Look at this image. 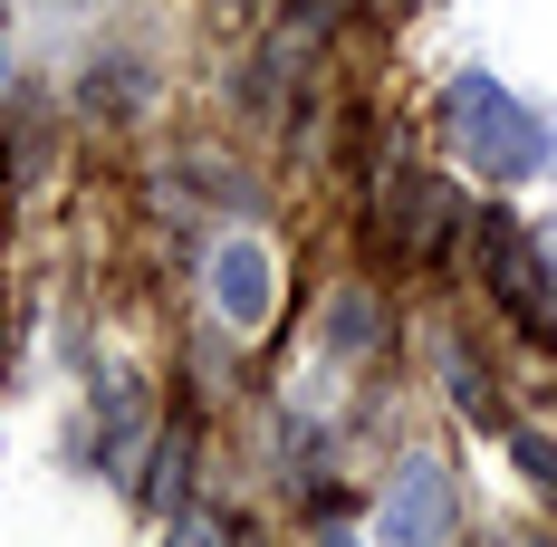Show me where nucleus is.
Listing matches in <instances>:
<instances>
[{
    "mask_svg": "<svg viewBox=\"0 0 557 547\" xmlns=\"http://www.w3.org/2000/svg\"><path fill=\"white\" fill-rule=\"evenodd\" d=\"M443 125H451V145H461V164L491 173V183H529V173H548V154H557L548 115H529V107L500 87V77H491V67L451 77Z\"/></svg>",
    "mask_w": 557,
    "mask_h": 547,
    "instance_id": "f257e3e1",
    "label": "nucleus"
},
{
    "mask_svg": "<svg viewBox=\"0 0 557 547\" xmlns=\"http://www.w3.org/2000/svg\"><path fill=\"white\" fill-rule=\"evenodd\" d=\"M481 270H491V298H500L519 327L548 318V260L529 250V231H519L509 212H481Z\"/></svg>",
    "mask_w": 557,
    "mask_h": 547,
    "instance_id": "f03ea898",
    "label": "nucleus"
},
{
    "mask_svg": "<svg viewBox=\"0 0 557 547\" xmlns=\"http://www.w3.org/2000/svg\"><path fill=\"white\" fill-rule=\"evenodd\" d=\"M375 529H385V538H451V529H461V481H451L443 461H404L385 481Z\"/></svg>",
    "mask_w": 557,
    "mask_h": 547,
    "instance_id": "7ed1b4c3",
    "label": "nucleus"
},
{
    "mask_svg": "<svg viewBox=\"0 0 557 547\" xmlns=\"http://www.w3.org/2000/svg\"><path fill=\"white\" fill-rule=\"evenodd\" d=\"M212 308H222V327H231V336H260V327H270V308H278V270H270V250H260L250 231L212 250Z\"/></svg>",
    "mask_w": 557,
    "mask_h": 547,
    "instance_id": "20e7f679",
    "label": "nucleus"
},
{
    "mask_svg": "<svg viewBox=\"0 0 557 547\" xmlns=\"http://www.w3.org/2000/svg\"><path fill=\"white\" fill-rule=\"evenodd\" d=\"M97 403H107V423H97V461L125 471V451H135V433H145V394H135L125 365H97Z\"/></svg>",
    "mask_w": 557,
    "mask_h": 547,
    "instance_id": "39448f33",
    "label": "nucleus"
},
{
    "mask_svg": "<svg viewBox=\"0 0 557 547\" xmlns=\"http://www.w3.org/2000/svg\"><path fill=\"white\" fill-rule=\"evenodd\" d=\"M375 336H385L375 288H336V298H327V346L346 356V365H366V356H375Z\"/></svg>",
    "mask_w": 557,
    "mask_h": 547,
    "instance_id": "423d86ee",
    "label": "nucleus"
},
{
    "mask_svg": "<svg viewBox=\"0 0 557 547\" xmlns=\"http://www.w3.org/2000/svg\"><path fill=\"white\" fill-rule=\"evenodd\" d=\"M451 212H461V202H451L443 183H404V192H394V240H404V250H433V231H443Z\"/></svg>",
    "mask_w": 557,
    "mask_h": 547,
    "instance_id": "0eeeda50",
    "label": "nucleus"
},
{
    "mask_svg": "<svg viewBox=\"0 0 557 547\" xmlns=\"http://www.w3.org/2000/svg\"><path fill=\"white\" fill-rule=\"evenodd\" d=\"M145 499H154V509H183V433H164L154 471H145Z\"/></svg>",
    "mask_w": 557,
    "mask_h": 547,
    "instance_id": "6e6552de",
    "label": "nucleus"
},
{
    "mask_svg": "<svg viewBox=\"0 0 557 547\" xmlns=\"http://www.w3.org/2000/svg\"><path fill=\"white\" fill-rule=\"evenodd\" d=\"M509 451H519V471H529V481H539V490L557 499V442H548V433H519Z\"/></svg>",
    "mask_w": 557,
    "mask_h": 547,
    "instance_id": "1a4fd4ad",
    "label": "nucleus"
},
{
    "mask_svg": "<svg viewBox=\"0 0 557 547\" xmlns=\"http://www.w3.org/2000/svg\"><path fill=\"white\" fill-rule=\"evenodd\" d=\"M451 394H461V403H471V413H481V423H491V413H500V403H491V384H481V365H471V356H451Z\"/></svg>",
    "mask_w": 557,
    "mask_h": 547,
    "instance_id": "9d476101",
    "label": "nucleus"
},
{
    "mask_svg": "<svg viewBox=\"0 0 557 547\" xmlns=\"http://www.w3.org/2000/svg\"><path fill=\"white\" fill-rule=\"evenodd\" d=\"M87 107H135V67H107V77L87 87Z\"/></svg>",
    "mask_w": 557,
    "mask_h": 547,
    "instance_id": "9b49d317",
    "label": "nucleus"
},
{
    "mask_svg": "<svg viewBox=\"0 0 557 547\" xmlns=\"http://www.w3.org/2000/svg\"><path fill=\"white\" fill-rule=\"evenodd\" d=\"M0 87H10V39H0Z\"/></svg>",
    "mask_w": 557,
    "mask_h": 547,
    "instance_id": "f8f14e48",
    "label": "nucleus"
}]
</instances>
